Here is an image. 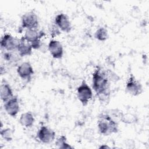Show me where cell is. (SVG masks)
<instances>
[{
    "instance_id": "obj_3",
    "label": "cell",
    "mask_w": 149,
    "mask_h": 149,
    "mask_svg": "<svg viewBox=\"0 0 149 149\" xmlns=\"http://www.w3.org/2000/svg\"><path fill=\"white\" fill-rule=\"evenodd\" d=\"M77 96L83 106L87 105L92 99V90L85 80H83L80 85L77 88Z\"/></svg>"
},
{
    "instance_id": "obj_18",
    "label": "cell",
    "mask_w": 149,
    "mask_h": 149,
    "mask_svg": "<svg viewBox=\"0 0 149 149\" xmlns=\"http://www.w3.org/2000/svg\"><path fill=\"white\" fill-rule=\"evenodd\" d=\"M1 136L5 141H10L13 139V131L10 128H4L1 130Z\"/></svg>"
},
{
    "instance_id": "obj_12",
    "label": "cell",
    "mask_w": 149,
    "mask_h": 149,
    "mask_svg": "<svg viewBox=\"0 0 149 149\" xmlns=\"http://www.w3.org/2000/svg\"><path fill=\"white\" fill-rule=\"evenodd\" d=\"M44 36L45 33L42 30L38 31L37 29H27L26 30L23 37L27 41L32 44L38 41H41V38Z\"/></svg>"
},
{
    "instance_id": "obj_17",
    "label": "cell",
    "mask_w": 149,
    "mask_h": 149,
    "mask_svg": "<svg viewBox=\"0 0 149 149\" xmlns=\"http://www.w3.org/2000/svg\"><path fill=\"white\" fill-rule=\"evenodd\" d=\"M55 144L59 148H63V149L73 148V147H72L67 142V139H66V137L65 135L60 136L56 140Z\"/></svg>"
},
{
    "instance_id": "obj_6",
    "label": "cell",
    "mask_w": 149,
    "mask_h": 149,
    "mask_svg": "<svg viewBox=\"0 0 149 149\" xmlns=\"http://www.w3.org/2000/svg\"><path fill=\"white\" fill-rule=\"evenodd\" d=\"M20 39H18L10 34H5L1 38L0 45L2 49L7 51L16 50L19 45Z\"/></svg>"
},
{
    "instance_id": "obj_5",
    "label": "cell",
    "mask_w": 149,
    "mask_h": 149,
    "mask_svg": "<svg viewBox=\"0 0 149 149\" xmlns=\"http://www.w3.org/2000/svg\"><path fill=\"white\" fill-rule=\"evenodd\" d=\"M125 91L132 96H137L143 91V87L141 83L132 74L130 75L126 83Z\"/></svg>"
},
{
    "instance_id": "obj_7",
    "label": "cell",
    "mask_w": 149,
    "mask_h": 149,
    "mask_svg": "<svg viewBox=\"0 0 149 149\" xmlns=\"http://www.w3.org/2000/svg\"><path fill=\"white\" fill-rule=\"evenodd\" d=\"M55 132L46 126H41L37 133V137L41 143L49 144L55 138Z\"/></svg>"
},
{
    "instance_id": "obj_22",
    "label": "cell",
    "mask_w": 149,
    "mask_h": 149,
    "mask_svg": "<svg viewBox=\"0 0 149 149\" xmlns=\"http://www.w3.org/2000/svg\"><path fill=\"white\" fill-rule=\"evenodd\" d=\"M99 148H110V147H109L108 146H107L106 144H103V145H101V146H100Z\"/></svg>"
},
{
    "instance_id": "obj_13",
    "label": "cell",
    "mask_w": 149,
    "mask_h": 149,
    "mask_svg": "<svg viewBox=\"0 0 149 149\" xmlns=\"http://www.w3.org/2000/svg\"><path fill=\"white\" fill-rule=\"evenodd\" d=\"M17 51L20 57L29 56L32 54L33 48L30 42L27 41L24 37L20 38V41L17 48Z\"/></svg>"
},
{
    "instance_id": "obj_20",
    "label": "cell",
    "mask_w": 149,
    "mask_h": 149,
    "mask_svg": "<svg viewBox=\"0 0 149 149\" xmlns=\"http://www.w3.org/2000/svg\"><path fill=\"white\" fill-rule=\"evenodd\" d=\"M121 120L126 123H132L136 122V116L132 114H125L120 116Z\"/></svg>"
},
{
    "instance_id": "obj_16",
    "label": "cell",
    "mask_w": 149,
    "mask_h": 149,
    "mask_svg": "<svg viewBox=\"0 0 149 149\" xmlns=\"http://www.w3.org/2000/svg\"><path fill=\"white\" fill-rule=\"evenodd\" d=\"M94 37L100 41H106L108 38V30L104 27H99L95 32Z\"/></svg>"
},
{
    "instance_id": "obj_14",
    "label": "cell",
    "mask_w": 149,
    "mask_h": 149,
    "mask_svg": "<svg viewBox=\"0 0 149 149\" xmlns=\"http://www.w3.org/2000/svg\"><path fill=\"white\" fill-rule=\"evenodd\" d=\"M0 96L1 100L3 102H5L14 96L10 86L5 81H3L1 84Z\"/></svg>"
},
{
    "instance_id": "obj_8",
    "label": "cell",
    "mask_w": 149,
    "mask_h": 149,
    "mask_svg": "<svg viewBox=\"0 0 149 149\" xmlns=\"http://www.w3.org/2000/svg\"><path fill=\"white\" fill-rule=\"evenodd\" d=\"M54 23L63 32L68 33L72 30V25L69 17L63 13H59L54 18Z\"/></svg>"
},
{
    "instance_id": "obj_21",
    "label": "cell",
    "mask_w": 149,
    "mask_h": 149,
    "mask_svg": "<svg viewBox=\"0 0 149 149\" xmlns=\"http://www.w3.org/2000/svg\"><path fill=\"white\" fill-rule=\"evenodd\" d=\"M3 56L4 59H5L6 61L11 62H15L17 58V56L15 54H13L12 51H8L6 52H5Z\"/></svg>"
},
{
    "instance_id": "obj_11",
    "label": "cell",
    "mask_w": 149,
    "mask_h": 149,
    "mask_svg": "<svg viewBox=\"0 0 149 149\" xmlns=\"http://www.w3.org/2000/svg\"><path fill=\"white\" fill-rule=\"evenodd\" d=\"M48 49L52 58L61 59L63 55V48L62 44L58 40H51L48 45Z\"/></svg>"
},
{
    "instance_id": "obj_4",
    "label": "cell",
    "mask_w": 149,
    "mask_h": 149,
    "mask_svg": "<svg viewBox=\"0 0 149 149\" xmlns=\"http://www.w3.org/2000/svg\"><path fill=\"white\" fill-rule=\"evenodd\" d=\"M38 24V16L33 10L24 13L21 17V25L23 29H37Z\"/></svg>"
},
{
    "instance_id": "obj_19",
    "label": "cell",
    "mask_w": 149,
    "mask_h": 149,
    "mask_svg": "<svg viewBox=\"0 0 149 149\" xmlns=\"http://www.w3.org/2000/svg\"><path fill=\"white\" fill-rule=\"evenodd\" d=\"M48 30L52 38H55L61 34L60 29L54 23V22L51 23V24L48 26Z\"/></svg>"
},
{
    "instance_id": "obj_2",
    "label": "cell",
    "mask_w": 149,
    "mask_h": 149,
    "mask_svg": "<svg viewBox=\"0 0 149 149\" xmlns=\"http://www.w3.org/2000/svg\"><path fill=\"white\" fill-rule=\"evenodd\" d=\"M97 127L99 132L104 136L116 133L118 132V124L111 116L102 113L98 116Z\"/></svg>"
},
{
    "instance_id": "obj_10",
    "label": "cell",
    "mask_w": 149,
    "mask_h": 149,
    "mask_svg": "<svg viewBox=\"0 0 149 149\" xmlns=\"http://www.w3.org/2000/svg\"><path fill=\"white\" fill-rule=\"evenodd\" d=\"M4 108L6 113L12 117H16L20 111V104L17 96L6 101L4 104Z\"/></svg>"
},
{
    "instance_id": "obj_1",
    "label": "cell",
    "mask_w": 149,
    "mask_h": 149,
    "mask_svg": "<svg viewBox=\"0 0 149 149\" xmlns=\"http://www.w3.org/2000/svg\"><path fill=\"white\" fill-rule=\"evenodd\" d=\"M109 80L106 71L97 66L93 73L92 87L101 102L107 101L109 98Z\"/></svg>"
},
{
    "instance_id": "obj_15",
    "label": "cell",
    "mask_w": 149,
    "mask_h": 149,
    "mask_svg": "<svg viewBox=\"0 0 149 149\" xmlns=\"http://www.w3.org/2000/svg\"><path fill=\"white\" fill-rule=\"evenodd\" d=\"M35 122L33 114L31 112H26L22 113L19 118L20 124L26 128L31 127Z\"/></svg>"
},
{
    "instance_id": "obj_9",
    "label": "cell",
    "mask_w": 149,
    "mask_h": 149,
    "mask_svg": "<svg viewBox=\"0 0 149 149\" xmlns=\"http://www.w3.org/2000/svg\"><path fill=\"white\" fill-rule=\"evenodd\" d=\"M17 73L18 76L23 80H30L34 72L32 65L29 62H24L20 64L17 68Z\"/></svg>"
}]
</instances>
